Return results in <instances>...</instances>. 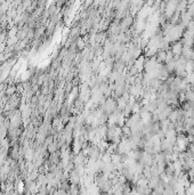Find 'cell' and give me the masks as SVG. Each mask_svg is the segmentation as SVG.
I'll use <instances>...</instances> for the list:
<instances>
[{
  "mask_svg": "<svg viewBox=\"0 0 194 195\" xmlns=\"http://www.w3.org/2000/svg\"><path fill=\"white\" fill-rule=\"evenodd\" d=\"M183 43L179 41H176L173 43V46H170V51L174 54V55H177V56H181L182 55V51H183Z\"/></svg>",
  "mask_w": 194,
  "mask_h": 195,
  "instance_id": "obj_1",
  "label": "cell"
},
{
  "mask_svg": "<svg viewBox=\"0 0 194 195\" xmlns=\"http://www.w3.org/2000/svg\"><path fill=\"white\" fill-rule=\"evenodd\" d=\"M15 94H16V85H9V86H7V88H6V96L10 97V96H13Z\"/></svg>",
  "mask_w": 194,
  "mask_h": 195,
  "instance_id": "obj_2",
  "label": "cell"
}]
</instances>
